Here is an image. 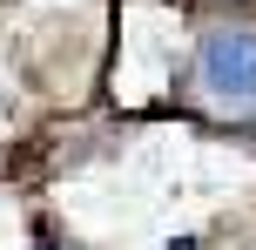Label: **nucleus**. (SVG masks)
<instances>
[{"label":"nucleus","instance_id":"nucleus-1","mask_svg":"<svg viewBox=\"0 0 256 250\" xmlns=\"http://www.w3.org/2000/svg\"><path fill=\"white\" fill-rule=\"evenodd\" d=\"M196 81H202V95L216 108H230V115L256 108V27H243V21L209 27L202 48H196Z\"/></svg>","mask_w":256,"mask_h":250}]
</instances>
